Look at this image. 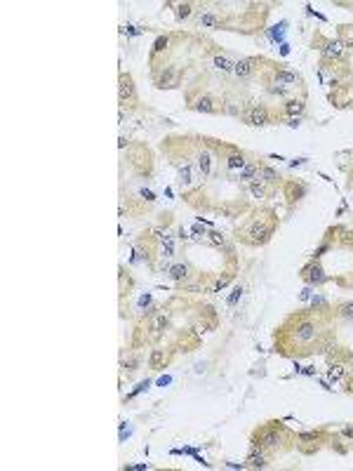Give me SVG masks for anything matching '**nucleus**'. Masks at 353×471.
Wrapping results in <instances>:
<instances>
[{
    "mask_svg": "<svg viewBox=\"0 0 353 471\" xmlns=\"http://www.w3.org/2000/svg\"><path fill=\"white\" fill-rule=\"evenodd\" d=\"M141 196L146 198L148 203H151V201H156V198H153V193H151V191H146V189H141Z\"/></svg>",
    "mask_w": 353,
    "mask_h": 471,
    "instance_id": "obj_31",
    "label": "nucleus"
},
{
    "mask_svg": "<svg viewBox=\"0 0 353 471\" xmlns=\"http://www.w3.org/2000/svg\"><path fill=\"white\" fill-rule=\"evenodd\" d=\"M337 313H339L341 318H346V320H353V302H344V304L337 309Z\"/></svg>",
    "mask_w": 353,
    "mask_h": 471,
    "instance_id": "obj_28",
    "label": "nucleus"
},
{
    "mask_svg": "<svg viewBox=\"0 0 353 471\" xmlns=\"http://www.w3.org/2000/svg\"><path fill=\"white\" fill-rule=\"evenodd\" d=\"M320 55L325 57V61H339L346 52V45L341 40H320Z\"/></svg>",
    "mask_w": 353,
    "mask_h": 471,
    "instance_id": "obj_6",
    "label": "nucleus"
},
{
    "mask_svg": "<svg viewBox=\"0 0 353 471\" xmlns=\"http://www.w3.org/2000/svg\"><path fill=\"white\" fill-rule=\"evenodd\" d=\"M167 45H170V36H160L156 43H153V57L160 55V52H165L167 49Z\"/></svg>",
    "mask_w": 353,
    "mask_h": 471,
    "instance_id": "obj_27",
    "label": "nucleus"
},
{
    "mask_svg": "<svg viewBox=\"0 0 353 471\" xmlns=\"http://www.w3.org/2000/svg\"><path fill=\"white\" fill-rule=\"evenodd\" d=\"M309 297H311V290H309V288H306V290H304V292H301V300H309Z\"/></svg>",
    "mask_w": 353,
    "mask_h": 471,
    "instance_id": "obj_33",
    "label": "nucleus"
},
{
    "mask_svg": "<svg viewBox=\"0 0 353 471\" xmlns=\"http://www.w3.org/2000/svg\"><path fill=\"white\" fill-rule=\"evenodd\" d=\"M191 106H193L195 111H200V113H219V111H221L219 102H217V99H212V97H207V94L198 97Z\"/></svg>",
    "mask_w": 353,
    "mask_h": 471,
    "instance_id": "obj_11",
    "label": "nucleus"
},
{
    "mask_svg": "<svg viewBox=\"0 0 353 471\" xmlns=\"http://www.w3.org/2000/svg\"><path fill=\"white\" fill-rule=\"evenodd\" d=\"M243 120L247 122V125H252V128H262V125H268L271 122V113H268L266 106H247L243 113Z\"/></svg>",
    "mask_w": 353,
    "mask_h": 471,
    "instance_id": "obj_5",
    "label": "nucleus"
},
{
    "mask_svg": "<svg viewBox=\"0 0 353 471\" xmlns=\"http://www.w3.org/2000/svg\"><path fill=\"white\" fill-rule=\"evenodd\" d=\"M167 361H170V354L165 349H151V354H148V367L151 370H163Z\"/></svg>",
    "mask_w": 353,
    "mask_h": 471,
    "instance_id": "obj_16",
    "label": "nucleus"
},
{
    "mask_svg": "<svg viewBox=\"0 0 353 471\" xmlns=\"http://www.w3.org/2000/svg\"><path fill=\"white\" fill-rule=\"evenodd\" d=\"M318 323L316 320H311V318H299V323H297V328H294V332H292V339L297 344H309V342H313L318 337Z\"/></svg>",
    "mask_w": 353,
    "mask_h": 471,
    "instance_id": "obj_3",
    "label": "nucleus"
},
{
    "mask_svg": "<svg viewBox=\"0 0 353 471\" xmlns=\"http://www.w3.org/2000/svg\"><path fill=\"white\" fill-rule=\"evenodd\" d=\"M170 278L172 281H176V283H184L186 278H189V266L186 264H174V266H170Z\"/></svg>",
    "mask_w": 353,
    "mask_h": 471,
    "instance_id": "obj_18",
    "label": "nucleus"
},
{
    "mask_svg": "<svg viewBox=\"0 0 353 471\" xmlns=\"http://www.w3.org/2000/svg\"><path fill=\"white\" fill-rule=\"evenodd\" d=\"M330 99H332L337 106L353 104V87L351 85H339L335 92H332V94H330Z\"/></svg>",
    "mask_w": 353,
    "mask_h": 471,
    "instance_id": "obj_12",
    "label": "nucleus"
},
{
    "mask_svg": "<svg viewBox=\"0 0 353 471\" xmlns=\"http://www.w3.org/2000/svg\"><path fill=\"white\" fill-rule=\"evenodd\" d=\"M255 71H257V59H252V57H243V59H238L236 66H233V73H236L238 78H250Z\"/></svg>",
    "mask_w": 353,
    "mask_h": 471,
    "instance_id": "obj_10",
    "label": "nucleus"
},
{
    "mask_svg": "<svg viewBox=\"0 0 353 471\" xmlns=\"http://www.w3.org/2000/svg\"><path fill=\"white\" fill-rule=\"evenodd\" d=\"M250 193L255 198H266V193H268V189H266V184L264 182H259V179H255V182H250Z\"/></svg>",
    "mask_w": 353,
    "mask_h": 471,
    "instance_id": "obj_24",
    "label": "nucleus"
},
{
    "mask_svg": "<svg viewBox=\"0 0 353 471\" xmlns=\"http://www.w3.org/2000/svg\"><path fill=\"white\" fill-rule=\"evenodd\" d=\"M344 436H353V427H348V429H344Z\"/></svg>",
    "mask_w": 353,
    "mask_h": 471,
    "instance_id": "obj_34",
    "label": "nucleus"
},
{
    "mask_svg": "<svg viewBox=\"0 0 353 471\" xmlns=\"http://www.w3.org/2000/svg\"><path fill=\"white\" fill-rule=\"evenodd\" d=\"M179 184H182V186H186V189H189V186H193V167L191 165H184V167H179Z\"/></svg>",
    "mask_w": 353,
    "mask_h": 471,
    "instance_id": "obj_22",
    "label": "nucleus"
},
{
    "mask_svg": "<svg viewBox=\"0 0 353 471\" xmlns=\"http://www.w3.org/2000/svg\"><path fill=\"white\" fill-rule=\"evenodd\" d=\"M283 434H285V429L273 424V427H264L262 431H257V438H255V445L259 448H280L283 443Z\"/></svg>",
    "mask_w": 353,
    "mask_h": 471,
    "instance_id": "obj_2",
    "label": "nucleus"
},
{
    "mask_svg": "<svg viewBox=\"0 0 353 471\" xmlns=\"http://www.w3.org/2000/svg\"><path fill=\"white\" fill-rule=\"evenodd\" d=\"M301 278H304L309 285H323L325 281H327V276H325V271H323V266L313 259L311 264H306L304 269H301Z\"/></svg>",
    "mask_w": 353,
    "mask_h": 471,
    "instance_id": "obj_7",
    "label": "nucleus"
},
{
    "mask_svg": "<svg viewBox=\"0 0 353 471\" xmlns=\"http://www.w3.org/2000/svg\"><path fill=\"white\" fill-rule=\"evenodd\" d=\"M271 83H273V85H283V87H292L294 83H299V76L294 73V71L273 68V73H271Z\"/></svg>",
    "mask_w": 353,
    "mask_h": 471,
    "instance_id": "obj_8",
    "label": "nucleus"
},
{
    "mask_svg": "<svg viewBox=\"0 0 353 471\" xmlns=\"http://www.w3.org/2000/svg\"><path fill=\"white\" fill-rule=\"evenodd\" d=\"M198 24L207 26V29H221V26H224V19L214 12H200L198 14Z\"/></svg>",
    "mask_w": 353,
    "mask_h": 471,
    "instance_id": "obj_17",
    "label": "nucleus"
},
{
    "mask_svg": "<svg viewBox=\"0 0 353 471\" xmlns=\"http://www.w3.org/2000/svg\"><path fill=\"white\" fill-rule=\"evenodd\" d=\"M212 163H214V156L207 148H203L200 153H198V172H200V177H210L212 175Z\"/></svg>",
    "mask_w": 353,
    "mask_h": 471,
    "instance_id": "obj_14",
    "label": "nucleus"
},
{
    "mask_svg": "<svg viewBox=\"0 0 353 471\" xmlns=\"http://www.w3.org/2000/svg\"><path fill=\"white\" fill-rule=\"evenodd\" d=\"M306 111V102L304 99H287L285 104H283V113L287 118H301Z\"/></svg>",
    "mask_w": 353,
    "mask_h": 471,
    "instance_id": "obj_13",
    "label": "nucleus"
},
{
    "mask_svg": "<svg viewBox=\"0 0 353 471\" xmlns=\"http://www.w3.org/2000/svg\"><path fill=\"white\" fill-rule=\"evenodd\" d=\"M240 294H243V288H240V285H238V288H233L231 297H229V306H236L238 300H240Z\"/></svg>",
    "mask_w": 353,
    "mask_h": 471,
    "instance_id": "obj_29",
    "label": "nucleus"
},
{
    "mask_svg": "<svg viewBox=\"0 0 353 471\" xmlns=\"http://www.w3.org/2000/svg\"><path fill=\"white\" fill-rule=\"evenodd\" d=\"M118 99L122 106L137 102V87H134V80L130 73H120V78H118Z\"/></svg>",
    "mask_w": 353,
    "mask_h": 471,
    "instance_id": "obj_4",
    "label": "nucleus"
},
{
    "mask_svg": "<svg viewBox=\"0 0 353 471\" xmlns=\"http://www.w3.org/2000/svg\"><path fill=\"white\" fill-rule=\"evenodd\" d=\"M346 391H348V393H353V375L346 380Z\"/></svg>",
    "mask_w": 353,
    "mask_h": 471,
    "instance_id": "obj_32",
    "label": "nucleus"
},
{
    "mask_svg": "<svg viewBox=\"0 0 353 471\" xmlns=\"http://www.w3.org/2000/svg\"><path fill=\"white\" fill-rule=\"evenodd\" d=\"M176 80H179V71H176L174 66H165L163 71L156 76V85H158L160 90H165V87H174Z\"/></svg>",
    "mask_w": 353,
    "mask_h": 471,
    "instance_id": "obj_9",
    "label": "nucleus"
},
{
    "mask_svg": "<svg viewBox=\"0 0 353 471\" xmlns=\"http://www.w3.org/2000/svg\"><path fill=\"white\" fill-rule=\"evenodd\" d=\"M191 14H193V5L191 3H179L176 5V17L179 19H189Z\"/></svg>",
    "mask_w": 353,
    "mask_h": 471,
    "instance_id": "obj_26",
    "label": "nucleus"
},
{
    "mask_svg": "<svg viewBox=\"0 0 353 471\" xmlns=\"http://www.w3.org/2000/svg\"><path fill=\"white\" fill-rule=\"evenodd\" d=\"M273 229H275V221H266V219H255L247 227V231L243 233L245 236V243L247 245H264L268 243V238L273 236Z\"/></svg>",
    "mask_w": 353,
    "mask_h": 471,
    "instance_id": "obj_1",
    "label": "nucleus"
},
{
    "mask_svg": "<svg viewBox=\"0 0 353 471\" xmlns=\"http://www.w3.org/2000/svg\"><path fill=\"white\" fill-rule=\"evenodd\" d=\"M259 182H264V184H278V172L275 170H271V167H259Z\"/></svg>",
    "mask_w": 353,
    "mask_h": 471,
    "instance_id": "obj_21",
    "label": "nucleus"
},
{
    "mask_svg": "<svg viewBox=\"0 0 353 471\" xmlns=\"http://www.w3.org/2000/svg\"><path fill=\"white\" fill-rule=\"evenodd\" d=\"M238 175H240V179H245V182H255V177L259 175V165H257V163H245V167L238 172Z\"/></svg>",
    "mask_w": 353,
    "mask_h": 471,
    "instance_id": "obj_20",
    "label": "nucleus"
},
{
    "mask_svg": "<svg viewBox=\"0 0 353 471\" xmlns=\"http://www.w3.org/2000/svg\"><path fill=\"white\" fill-rule=\"evenodd\" d=\"M344 375H346V365H344V363H335V365L330 367L327 377H330V382H339Z\"/></svg>",
    "mask_w": 353,
    "mask_h": 471,
    "instance_id": "obj_23",
    "label": "nucleus"
},
{
    "mask_svg": "<svg viewBox=\"0 0 353 471\" xmlns=\"http://www.w3.org/2000/svg\"><path fill=\"white\" fill-rule=\"evenodd\" d=\"M210 243H212V245H224V243H226V238L221 236V233L212 231V233H210Z\"/></svg>",
    "mask_w": 353,
    "mask_h": 471,
    "instance_id": "obj_30",
    "label": "nucleus"
},
{
    "mask_svg": "<svg viewBox=\"0 0 353 471\" xmlns=\"http://www.w3.org/2000/svg\"><path fill=\"white\" fill-rule=\"evenodd\" d=\"M212 64H214V68H219L221 73H233V66H236V61H231L224 55H217L212 59Z\"/></svg>",
    "mask_w": 353,
    "mask_h": 471,
    "instance_id": "obj_19",
    "label": "nucleus"
},
{
    "mask_svg": "<svg viewBox=\"0 0 353 471\" xmlns=\"http://www.w3.org/2000/svg\"><path fill=\"white\" fill-rule=\"evenodd\" d=\"M245 163H247V160H245L243 153H233V156H229V163H226V165H229V170H243Z\"/></svg>",
    "mask_w": 353,
    "mask_h": 471,
    "instance_id": "obj_25",
    "label": "nucleus"
},
{
    "mask_svg": "<svg viewBox=\"0 0 353 471\" xmlns=\"http://www.w3.org/2000/svg\"><path fill=\"white\" fill-rule=\"evenodd\" d=\"M266 464H268V457H266V453H264V448L255 445L250 450V455H247V466H252V469H264Z\"/></svg>",
    "mask_w": 353,
    "mask_h": 471,
    "instance_id": "obj_15",
    "label": "nucleus"
}]
</instances>
